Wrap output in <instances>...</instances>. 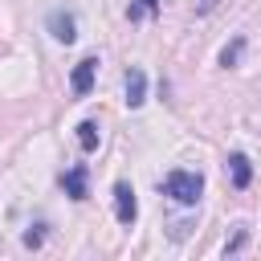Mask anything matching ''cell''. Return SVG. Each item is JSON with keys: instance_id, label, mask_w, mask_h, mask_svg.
<instances>
[{"instance_id": "cell-1", "label": "cell", "mask_w": 261, "mask_h": 261, "mask_svg": "<svg viewBox=\"0 0 261 261\" xmlns=\"http://www.w3.org/2000/svg\"><path fill=\"white\" fill-rule=\"evenodd\" d=\"M200 192H204V175L200 171H171L167 179H163V196L167 200H175V204H184V208H192L196 200H200Z\"/></svg>"}, {"instance_id": "cell-2", "label": "cell", "mask_w": 261, "mask_h": 261, "mask_svg": "<svg viewBox=\"0 0 261 261\" xmlns=\"http://www.w3.org/2000/svg\"><path fill=\"white\" fill-rule=\"evenodd\" d=\"M45 33L57 45H73L77 41V12L73 8H49L45 12Z\"/></svg>"}, {"instance_id": "cell-3", "label": "cell", "mask_w": 261, "mask_h": 261, "mask_svg": "<svg viewBox=\"0 0 261 261\" xmlns=\"http://www.w3.org/2000/svg\"><path fill=\"white\" fill-rule=\"evenodd\" d=\"M114 216H118L122 228H130V224L139 220V200H135V188H130L126 179L114 184Z\"/></svg>"}, {"instance_id": "cell-4", "label": "cell", "mask_w": 261, "mask_h": 261, "mask_svg": "<svg viewBox=\"0 0 261 261\" xmlns=\"http://www.w3.org/2000/svg\"><path fill=\"white\" fill-rule=\"evenodd\" d=\"M94 77H98V57H82V61L73 65V73H69L73 98H86V94L94 90Z\"/></svg>"}, {"instance_id": "cell-5", "label": "cell", "mask_w": 261, "mask_h": 261, "mask_svg": "<svg viewBox=\"0 0 261 261\" xmlns=\"http://www.w3.org/2000/svg\"><path fill=\"white\" fill-rule=\"evenodd\" d=\"M122 94H126L122 102H126L130 110H139V106L147 102V73H143L139 65H130V69L122 73Z\"/></svg>"}, {"instance_id": "cell-6", "label": "cell", "mask_w": 261, "mask_h": 261, "mask_svg": "<svg viewBox=\"0 0 261 261\" xmlns=\"http://www.w3.org/2000/svg\"><path fill=\"white\" fill-rule=\"evenodd\" d=\"M86 184H90L86 163H73L69 171H61V188H65V196H69V200H86V196H90V192H86Z\"/></svg>"}, {"instance_id": "cell-7", "label": "cell", "mask_w": 261, "mask_h": 261, "mask_svg": "<svg viewBox=\"0 0 261 261\" xmlns=\"http://www.w3.org/2000/svg\"><path fill=\"white\" fill-rule=\"evenodd\" d=\"M228 179H232V188H237V192L253 184V163H249V155H245V151H232V155H228Z\"/></svg>"}, {"instance_id": "cell-8", "label": "cell", "mask_w": 261, "mask_h": 261, "mask_svg": "<svg viewBox=\"0 0 261 261\" xmlns=\"http://www.w3.org/2000/svg\"><path fill=\"white\" fill-rule=\"evenodd\" d=\"M77 147L82 151H98V122L94 118H82L77 122Z\"/></svg>"}, {"instance_id": "cell-9", "label": "cell", "mask_w": 261, "mask_h": 261, "mask_svg": "<svg viewBox=\"0 0 261 261\" xmlns=\"http://www.w3.org/2000/svg\"><path fill=\"white\" fill-rule=\"evenodd\" d=\"M241 53H245V37L237 33V37H232V41H228V45L220 49V65H224V69H232V65L241 61Z\"/></svg>"}, {"instance_id": "cell-10", "label": "cell", "mask_w": 261, "mask_h": 261, "mask_svg": "<svg viewBox=\"0 0 261 261\" xmlns=\"http://www.w3.org/2000/svg\"><path fill=\"white\" fill-rule=\"evenodd\" d=\"M245 241H249V228H237V232H232V241H224V257L241 253V249H245Z\"/></svg>"}, {"instance_id": "cell-11", "label": "cell", "mask_w": 261, "mask_h": 261, "mask_svg": "<svg viewBox=\"0 0 261 261\" xmlns=\"http://www.w3.org/2000/svg\"><path fill=\"white\" fill-rule=\"evenodd\" d=\"M24 245H29V249H41V245H45V224H33V228L24 232Z\"/></svg>"}, {"instance_id": "cell-12", "label": "cell", "mask_w": 261, "mask_h": 261, "mask_svg": "<svg viewBox=\"0 0 261 261\" xmlns=\"http://www.w3.org/2000/svg\"><path fill=\"white\" fill-rule=\"evenodd\" d=\"M147 16V8H143V0H135V4H126V20H143Z\"/></svg>"}, {"instance_id": "cell-13", "label": "cell", "mask_w": 261, "mask_h": 261, "mask_svg": "<svg viewBox=\"0 0 261 261\" xmlns=\"http://www.w3.org/2000/svg\"><path fill=\"white\" fill-rule=\"evenodd\" d=\"M216 4H220V0H196V12H200V16H204V12H212V8H216Z\"/></svg>"}, {"instance_id": "cell-14", "label": "cell", "mask_w": 261, "mask_h": 261, "mask_svg": "<svg viewBox=\"0 0 261 261\" xmlns=\"http://www.w3.org/2000/svg\"><path fill=\"white\" fill-rule=\"evenodd\" d=\"M159 4H163V0H143V8H147V16H155V12H159Z\"/></svg>"}]
</instances>
